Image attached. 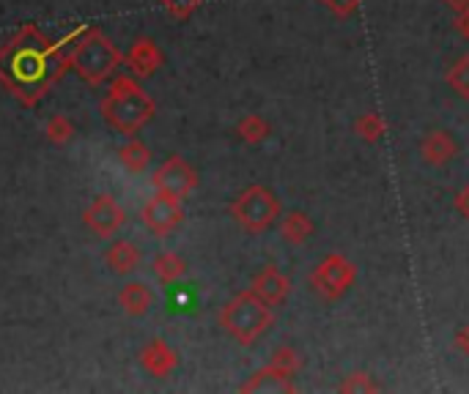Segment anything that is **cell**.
<instances>
[{"label":"cell","mask_w":469,"mask_h":394,"mask_svg":"<svg viewBox=\"0 0 469 394\" xmlns=\"http://www.w3.org/2000/svg\"><path fill=\"white\" fill-rule=\"evenodd\" d=\"M88 27L91 25L80 22L69 33L49 38L33 22L19 25L16 33L0 47V85L22 107H36L69 71L66 47L74 44Z\"/></svg>","instance_id":"6da1fadb"},{"label":"cell","mask_w":469,"mask_h":394,"mask_svg":"<svg viewBox=\"0 0 469 394\" xmlns=\"http://www.w3.org/2000/svg\"><path fill=\"white\" fill-rule=\"evenodd\" d=\"M99 112L107 126L118 134L134 137L156 112V101L143 90V85L129 74H115L104 98L99 101Z\"/></svg>","instance_id":"7a4b0ae2"},{"label":"cell","mask_w":469,"mask_h":394,"mask_svg":"<svg viewBox=\"0 0 469 394\" xmlns=\"http://www.w3.org/2000/svg\"><path fill=\"white\" fill-rule=\"evenodd\" d=\"M219 328L239 342L241 347L255 345L272 326H274V312L266 301H261L250 287L236 293L217 315Z\"/></svg>","instance_id":"3957f363"},{"label":"cell","mask_w":469,"mask_h":394,"mask_svg":"<svg viewBox=\"0 0 469 394\" xmlns=\"http://www.w3.org/2000/svg\"><path fill=\"white\" fill-rule=\"evenodd\" d=\"M123 55L99 27H88L69 52V68L88 85H101L115 77Z\"/></svg>","instance_id":"277c9868"},{"label":"cell","mask_w":469,"mask_h":394,"mask_svg":"<svg viewBox=\"0 0 469 394\" xmlns=\"http://www.w3.org/2000/svg\"><path fill=\"white\" fill-rule=\"evenodd\" d=\"M280 213H282L280 197H277L272 189L261 186V183L247 186V189L239 192V194L233 197V202H230V216H233V222H236L244 233H250V235H261V233H266V230H272V224H277Z\"/></svg>","instance_id":"5b68a950"},{"label":"cell","mask_w":469,"mask_h":394,"mask_svg":"<svg viewBox=\"0 0 469 394\" xmlns=\"http://www.w3.org/2000/svg\"><path fill=\"white\" fill-rule=\"evenodd\" d=\"M354 282H357V265L340 252L324 254L307 276V285L324 301H340L354 287Z\"/></svg>","instance_id":"8992f818"},{"label":"cell","mask_w":469,"mask_h":394,"mask_svg":"<svg viewBox=\"0 0 469 394\" xmlns=\"http://www.w3.org/2000/svg\"><path fill=\"white\" fill-rule=\"evenodd\" d=\"M299 367H302L299 353L293 347H288V345H280L272 353L269 364L261 367L250 380H244L239 386V391H266V389H274V391H296L293 378H296Z\"/></svg>","instance_id":"52a82bcc"},{"label":"cell","mask_w":469,"mask_h":394,"mask_svg":"<svg viewBox=\"0 0 469 394\" xmlns=\"http://www.w3.org/2000/svg\"><path fill=\"white\" fill-rule=\"evenodd\" d=\"M154 192L170 194V197H189L197 189V170L184 156H167L151 175Z\"/></svg>","instance_id":"ba28073f"},{"label":"cell","mask_w":469,"mask_h":394,"mask_svg":"<svg viewBox=\"0 0 469 394\" xmlns=\"http://www.w3.org/2000/svg\"><path fill=\"white\" fill-rule=\"evenodd\" d=\"M140 222L145 224L151 235L165 238L173 230H178V224L184 222V205L178 197L154 192L151 200H145V205L140 208Z\"/></svg>","instance_id":"9c48e42d"},{"label":"cell","mask_w":469,"mask_h":394,"mask_svg":"<svg viewBox=\"0 0 469 394\" xmlns=\"http://www.w3.org/2000/svg\"><path fill=\"white\" fill-rule=\"evenodd\" d=\"M82 222H85V227H88L96 238L110 241V238H115L118 230L126 224V211L121 208V202H118L112 194H99V197H93L91 205L85 208Z\"/></svg>","instance_id":"30bf717a"},{"label":"cell","mask_w":469,"mask_h":394,"mask_svg":"<svg viewBox=\"0 0 469 394\" xmlns=\"http://www.w3.org/2000/svg\"><path fill=\"white\" fill-rule=\"evenodd\" d=\"M123 63L129 66V71L134 77H151L162 68L165 55L159 49V44L151 36H137L129 47V52L123 55Z\"/></svg>","instance_id":"8fae6325"},{"label":"cell","mask_w":469,"mask_h":394,"mask_svg":"<svg viewBox=\"0 0 469 394\" xmlns=\"http://www.w3.org/2000/svg\"><path fill=\"white\" fill-rule=\"evenodd\" d=\"M250 290L261 298V301H266L269 306H280L285 298H288V293H291V279L277 268V265H263L255 276H252V282H250Z\"/></svg>","instance_id":"7c38bea8"},{"label":"cell","mask_w":469,"mask_h":394,"mask_svg":"<svg viewBox=\"0 0 469 394\" xmlns=\"http://www.w3.org/2000/svg\"><path fill=\"white\" fill-rule=\"evenodd\" d=\"M140 367L154 378H167L178 367V353L165 339H151L140 350Z\"/></svg>","instance_id":"4fadbf2b"},{"label":"cell","mask_w":469,"mask_h":394,"mask_svg":"<svg viewBox=\"0 0 469 394\" xmlns=\"http://www.w3.org/2000/svg\"><path fill=\"white\" fill-rule=\"evenodd\" d=\"M420 156H422L425 164L442 167V164H447V161H453L458 156V142H455V137L450 131L433 129L420 140Z\"/></svg>","instance_id":"5bb4252c"},{"label":"cell","mask_w":469,"mask_h":394,"mask_svg":"<svg viewBox=\"0 0 469 394\" xmlns=\"http://www.w3.org/2000/svg\"><path fill=\"white\" fill-rule=\"evenodd\" d=\"M277 230H280V238L285 241V244H291V246H302L304 241H310L313 238V233H315V222L310 219V213H304V211H285V213H280V219H277Z\"/></svg>","instance_id":"9a60e30c"},{"label":"cell","mask_w":469,"mask_h":394,"mask_svg":"<svg viewBox=\"0 0 469 394\" xmlns=\"http://www.w3.org/2000/svg\"><path fill=\"white\" fill-rule=\"evenodd\" d=\"M140 260H143V254H140L137 244H132V241H126V238L112 241L110 249L104 252L107 268H110L112 274H121V276L137 271V268H140Z\"/></svg>","instance_id":"2e32d148"},{"label":"cell","mask_w":469,"mask_h":394,"mask_svg":"<svg viewBox=\"0 0 469 394\" xmlns=\"http://www.w3.org/2000/svg\"><path fill=\"white\" fill-rule=\"evenodd\" d=\"M118 304L121 309L129 315V317H143L151 304H154V290L145 285V282H126L121 290H118Z\"/></svg>","instance_id":"e0dca14e"},{"label":"cell","mask_w":469,"mask_h":394,"mask_svg":"<svg viewBox=\"0 0 469 394\" xmlns=\"http://www.w3.org/2000/svg\"><path fill=\"white\" fill-rule=\"evenodd\" d=\"M236 134L247 145H261V142H266L272 137V123L263 115H258V112H247L244 118H239Z\"/></svg>","instance_id":"ac0fdd59"},{"label":"cell","mask_w":469,"mask_h":394,"mask_svg":"<svg viewBox=\"0 0 469 394\" xmlns=\"http://www.w3.org/2000/svg\"><path fill=\"white\" fill-rule=\"evenodd\" d=\"M151 268H154V274H156V279L162 285H173L187 274V260L178 252H159L151 260Z\"/></svg>","instance_id":"d6986e66"},{"label":"cell","mask_w":469,"mask_h":394,"mask_svg":"<svg viewBox=\"0 0 469 394\" xmlns=\"http://www.w3.org/2000/svg\"><path fill=\"white\" fill-rule=\"evenodd\" d=\"M118 161L129 170V172H143L151 161V150L145 142H140L137 137H129L121 148H118Z\"/></svg>","instance_id":"ffe728a7"},{"label":"cell","mask_w":469,"mask_h":394,"mask_svg":"<svg viewBox=\"0 0 469 394\" xmlns=\"http://www.w3.org/2000/svg\"><path fill=\"white\" fill-rule=\"evenodd\" d=\"M384 131H387V123H384V118H381L378 112H373V109L362 112V115L354 120V134H357L362 142H378V140L384 137Z\"/></svg>","instance_id":"44dd1931"},{"label":"cell","mask_w":469,"mask_h":394,"mask_svg":"<svg viewBox=\"0 0 469 394\" xmlns=\"http://www.w3.org/2000/svg\"><path fill=\"white\" fill-rule=\"evenodd\" d=\"M444 82L450 85L455 96L469 98V52L453 60V66L444 71Z\"/></svg>","instance_id":"7402d4cb"},{"label":"cell","mask_w":469,"mask_h":394,"mask_svg":"<svg viewBox=\"0 0 469 394\" xmlns=\"http://www.w3.org/2000/svg\"><path fill=\"white\" fill-rule=\"evenodd\" d=\"M44 137L52 142V145H69L71 142V137H74V123H71V118L69 115H63V112H55L47 123H44Z\"/></svg>","instance_id":"603a6c76"},{"label":"cell","mask_w":469,"mask_h":394,"mask_svg":"<svg viewBox=\"0 0 469 394\" xmlns=\"http://www.w3.org/2000/svg\"><path fill=\"white\" fill-rule=\"evenodd\" d=\"M343 394H354V391H378L381 386L368 375V372H351V375H346L343 380H340V386H337Z\"/></svg>","instance_id":"cb8c5ba5"},{"label":"cell","mask_w":469,"mask_h":394,"mask_svg":"<svg viewBox=\"0 0 469 394\" xmlns=\"http://www.w3.org/2000/svg\"><path fill=\"white\" fill-rule=\"evenodd\" d=\"M159 3L167 11V16H173L176 22H187L203 5V0H159Z\"/></svg>","instance_id":"d4e9b609"},{"label":"cell","mask_w":469,"mask_h":394,"mask_svg":"<svg viewBox=\"0 0 469 394\" xmlns=\"http://www.w3.org/2000/svg\"><path fill=\"white\" fill-rule=\"evenodd\" d=\"M332 16H337V19H348V16H354L357 14V8L362 5V0H318Z\"/></svg>","instance_id":"484cf974"},{"label":"cell","mask_w":469,"mask_h":394,"mask_svg":"<svg viewBox=\"0 0 469 394\" xmlns=\"http://www.w3.org/2000/svg\"><path fill=\"white\" fill-rule=\"evenodd\" d=\"M453 347H455L461 356L469 358V323L461 326V328H455V334H453Z\"/></svg>","instance_id":"4316f807"},{"label":"cell","mask_w":469,"mask_h":394,"mask_svg":"<svg viewBox=\"0 0 469 394\" xmlns=\"http://www.w3.org/2000/svg\"><path fill=\"white\" fill-rule=\"evenodd\" d=\"M453 205H455V211H458L464 219H469V183H466V186H461V189L455 192Z\"/></svg>","instance_id":"83f0119b"},{"label":"cell","mask_w":469,"mask_h":394,"mask_svg":"<svg viewBox=\"0 0 469 394\" xmlns=\"http://www.w3.org/2000/svg\"><path fill=\"white\" fill-rule=\"evenodd\" d=\"M453 25H455V30H458V33H461V36H464V38L469 41V8L458 11V14H455V22H453Z\"/></svg>","instance_id":"f1b7e54d"},{"label":"cell","mask_w":469,"mask_h":394,"mask_svg":"<svg viewBox=\"0 0 469 394\" xmlns=\"http://www.w3.org/2000/svg\"><path fill=\"white\" fill-rule=\"evenodd\" d=\"M444 5L450 8V11H464V8H469V0H444Z\"/></svg>","instance_id":"f546056e"}]
</instances>
